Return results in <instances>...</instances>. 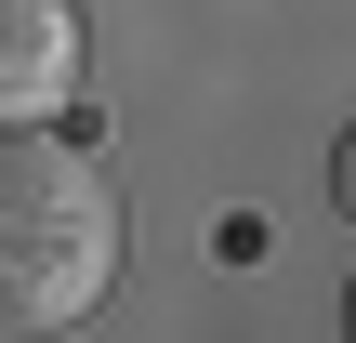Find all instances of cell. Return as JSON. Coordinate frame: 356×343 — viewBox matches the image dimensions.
Masks as SVG:
<instances>
[{"label": "cell", "instance_id": "3957f363", "mask_svg": "<svg viewBox=\"0 0 356 343\" xmlns=\"http://www.w3.org/2000/svg\"><path fill=\"white\" fill-rule=\"evenodd\" d=\"M330 212H343V225H356V132H343V145H330Z\"/></svg>", "mask_w": 356, "mask_h": 343}, {"label": "cell", "instance_id": "7a4b0ae2", "mask_svg": "<svg viewBox=\"0 0 356 343\" xmlns=\"http://www.w3.org/2000/svg\"><path fill=\"white\" fill-rule=\"evenodd\" d=\"M79 0H0V132H40L79 93Z\"/></svg>", "mask_w": 356, "mask_h": 343}, {"label": "cell", "instance_id": "6da1fadb", "mask_svg": "<svg viewBox=\"0 0 356 343\" xmlns=\"http://www.w3.org/2000/svg\"><path fill=\"white\" fill-rule=\"evenodd\" d=\"M119 291V185L79 132H0V317L79 330Z\"/></svg>", "mask_w": 356, "mask_h": 343}, {"label": "cell", "instance_id": "277c9868", "mask_svg": "<svg viewBox=\"0 0 356 343\" xmlns=\"http://www.w3.org/2000/svg\"><path fill=\"white\" fill-rule=\"evenodd\" d=\"M343 343H356V291H343Z\"/></svg>", "mask_w": 356, "mask_h": 343}]
</instances>
